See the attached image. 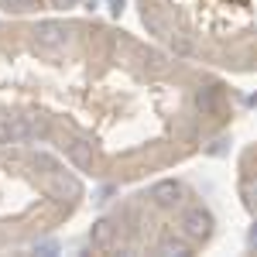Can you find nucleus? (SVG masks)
Listing matches in <instances>:
<instances>
[{"mask_svg":"<svg viewBox=\"0 0 257 257\" xmlns=\"http://www.w3.org/2000/svg\"><path fill=\"white\" fill-rule=\"evenodd\" d=\"M69 158H72V165H79V168H89L93 148H89L86 141H72V144H69Z\"/></svg>","mask_w":257,"mask_h":257,"instance_id":"nucleus-2","label":"nucleus"},{"mask_svg":"<svg viewBox=\"0 0 257 257\" xmlns=\"http://www.w3.org/2000/svg\"><path fill=\"white\" fill-rule=\"evenodd\" d=\"M182 226H185L189 237H202V233H206V216H202L199 209H192V213L182 216Z\"/></svg>","mask_w":257,"mask_h":257,"instance_id":"nucleus-3","label":"nucleus"},{"mask_svg":"<svg viewBox=\"0 0 257 257\" xmlns=\"http://www.w3.org/2000/svg\"><path fill=\"white\" fill-rule=\"evenodd\" d=\"M110 237H113V226L110 223H99L96 230H93V247H106Z\"/></svg>","mask_w":257,"mask_h":257,"instance_id":"nucleus-5","label":"nucleus"},{"mask_svg":"<svg viewBox=\"0 0 257 257\" xmlns=\"http://www.w3.org/2000/svg\"><path fill=\"white\" fill-rule=\"evenodd\" d=\"M35 41H38V52H45V55H55L59 48H65L69 35H65V28H62V24L45 21V24H38V31H35Z\"/></svg>","mask_w":257,"mask_h":257,"instance_id":"nucleus-1","label":"nucleus"},{"mask_svg":"<svg viewBox=\"0 0 257 257\" xmlns=\"http://www.w3.org/2000/svg\"><path fill=\"white\" fill-rule=\"evenodd\" d=\"M151 196L158 199L161 206H172V202H175V196H178V185H175V182H158V185L151 189Z\"/></svg>","mask_w":257,"mask_h":257,"instance_id":"nucleus-4","label":"nucleus"},{"mask_svg":"<svg viewBox=\"0 0 257 257\" xmlns=\"http://www.w3.org/2000/svg\"><path fill=\"white\" fill-rule=\"evenodd\" d=\"M247 192H250V199H254V202H257V182H254V185H250V189H247Z\"/></svg>","mask_w":257,"mask_h":257,"instance_id":"nucleus-6","label":"nucleus"}]
</instances>
